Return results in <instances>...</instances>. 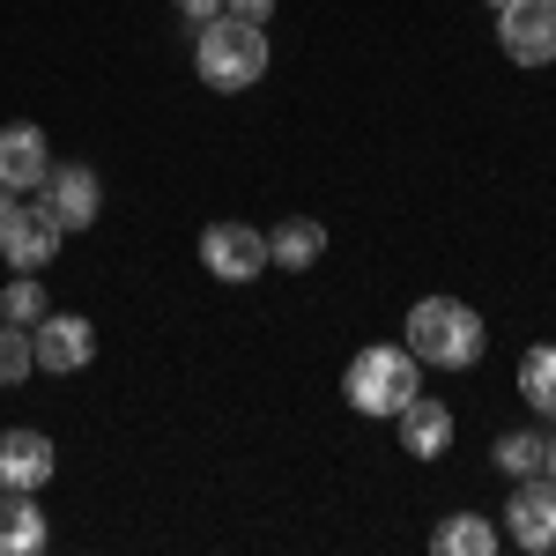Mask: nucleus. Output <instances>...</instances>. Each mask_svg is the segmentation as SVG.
I'll list each match as a JSON object with an SVG mask.
<instances>
[{"label": "nucleus", "mask_w": 556, "mask_h": 556, "mask_svg": "<svg viewBox=\"0 0 556 556\" xmlns=\"http://www.w3.org/2000/svg\"><path fill=\"white\" fill-rule=\"evenodd\" d=\"M45 172H52V141H45V127H30V119L0 127V186L30 193Z\"/></svg>", "instance_id": "9d476101"}, {"label": "nucleus", "mask_w": 556, "mask_h": 556, "mask_svg": "<svg viewBox=\"0 0 556 556\" xmlns=\"http://www.w3.org/2000/svg\"><path fill=\"white\" fill-rule=\"evenodd\" d=\"M490 8H505V0H490Z\"/></svg>", "instance_id": "b1692460"}, {"label": "nucleus", "mask_w": 556, "mask_h": 556, "mask_svg": "<svg viewBox=\"0 0 556 556\" xmlns=\"http://www.w3.org/2000/svg\"><path fill=\"white\" fill-rule=\"evenodd\" d=\"M319 253H327V230H319L312 215H290V223L267 230V260H275V267H312Z\"/></svg>", "instance_id": "4468645a"}, {"label": "nucleus", "mask_w": 556, "mask_h": 556, "mask_svg": "<svg viewBox=\"0 0 556 556\" xmlns=\"http://www.w3.org/2000/svg\"><path fill=\"white\" fill-rule=\"evenodd\" d=\"M178 15H186V23H215V15H223V0H178Z\"/></svg>", "instance_id": "412c9836"}, {"label": "nucleus", "mask_w": 556, "mask_h": 556, "mask_svg": "<svg viewBox=\"0 0 556 556\" xmlns=\"http://www.w3.org/2000/svg\"><path fill=\"white\" fill-rule=\"evenodd\" d=\"M60 238H67V230H60L38 201H30V208L15 201V215L0 223V260H15L23 275H38V267H52V260H60Z\"/></svg>", "instance_id": "1a4fd4ad"}, {"label": "nucleus", "mask_w": 556, "mask_h": 556, "mask_svg": "<svg viewBox=\"0 0 556 556\" xmlns=\"http://www.w3.org/2000/svg\"><path fill=\"white\" fill-rule=\"evenodd\" d=\"M52 527L38 513V490H0V556H38Z\"/></svg>", "instance_id": "f8f14e48"}, {"label": "nucleus", "mask_w": 556, "mask_h": 556, "mask_svg": "<svg viewBox=\"0 0 556 556\" xmlns=\"http://www.w3.org/2000/svg\"><path fill=\"white\" fill-rule=\"evenodd\" d=\"M497 45L513 67H549L556 60V0H505L497 8Z\"/></svg>", "instance_id": "20e7f679"}, {"label": "nucleus", "mask_w": 556, "mask_h": 556, "mask_svg": "<svg viewBox=\"0 0 556 556\" xmlns=\"http://www.w3.org/2000/svg\"><path fill=\"white\" fill-rule=\"evenodd\" d=\"M38 371V356H30V327H8L0 319V386H23Z\"/></svg>", "instance_id": "6ab92c4d"}, {"label": "nucleus", "mask_w": 556, "mask_h": 556, "mask_svg": "<svg viewBox=\"0 0 556 556\" xmlns=\"http://www.w3.org/2000/svg\"><path fill=\"white\" fill-rule=\"evenodd\" d=\"M8 215H15V186H0V223H8Z\"/></svg>", "instance_id": "4be33fe9"}, {"label": "nucleus", "mask_w": 556, "mask_h": 556, "mask_svg": "<svg viewBox=\"0 0 556 556\" xmlns=\"http://www.w3.org/2000/svg\"><path fill=\"white\" fill-rule=\"evenodd\" d=\"M201 267L215 282H253L260 267H275V260H267V238L253 223H208L201 230Z\"/></svg>", "instance_id": "423d86ee"}, {"label": "nucleus", "mask_w": 556, "mask_h": 556, "mask_svg": "<svg viewBox=\"0 0 556 556\" xmlns=\"http://www.w3.org/2000/svg\"><path fill=\"white\" fill-rule=\"evenodd\" d=\"M408 356L430 371H475L482 364V319L460 298H416L408 312Z\"/></svg>", "instance_id": "f257e3e1"}, {"label": "nucleus", "mask_w": 556, "mask_h": 556, "mask_svg": "<svg viewBox=\"0 0 556 556\" xmlns=\"http://www.w3.org/2000/svg\"><path fill=\"white\" fill-rule=\"evenodd\" d=\"M223 15H238V23H267L275 0H223Z\"/></svg>", "instance_id": "aec40b11"}, {"label": "nucleus", "mask_w": 556, "mask_h": 556, "mask_svg": "<svg viewBox=\"0 0 556 556\" xmlns=\"http://www.w3.org/2000/svg\"><path fill=\"white\" fill-rule=\"evenodd\" d=\"M542 475H549V482H556V438H549V453H542Z\"/></svg>", "instance_id": "5701e85b"}, {"label": "nucleus", "mask_w": 556, "mask_h": 556, "mask_svg": "<svg viewBox=\"0 0 556 556\" xmlns=\"http://www.w3.org/2000/svg\"><path fill=\"white\" fill-rule=\"evenodd\" d=\"M505 534L519 549H556V482L549 475H519L505 497Z\"/></svg>", "instance_id": "0eeeda50"}, {"label": "nucleus", "mask_w": 556, "mask_h": 556, "mask_svg": "<svg viewBox=\"0 0 556 556\" xmlns=\"http://www.w3.org/2000/svg\"><path fill=\"white\" fill-rule=\"evenodd\" d=\"M45 312H52V298H45L38 275H15V282L0 290V319H8V327H38Z\"/></svg>", "instance_id": "f3484780"}, {"label": "nucleus", "mask_w": 556, "mask_h": 556, "mask_svg": "<svg viewBox=\"0 0 556 556\" xmlns=\"http://www.w3.org/2000/svg\"><path fill=\"white\" fill-rule=\"evenodd\" d=\"M416 371H424V364L408 356V342H371V349H356V356H349L342 393H349V408H356V416H401V408L424 393Z\"/></svg>", "instance_id": "f03ea898"}, {"label": "nucleus", "mask_w": 556, "mask_h": 556, "mask_svg": "<svg viewBox=\"0 0 556 556\" xmlns=\"http://www.w3.org/2000/svg\"><path fill=\"white\" fill-rule=\"evenodd\" d=\"M393 424H401V445H408L416 460H438V453L453 445V408H445V401H430V393H416Z\"/></svg>", "instance_id": "ddd939ff"}, {"label": "nucleus", "mask_w": 556, "mask_h": 556, "mask_svg": "<svg viewBox=\"0 0 556 556\" xmlns=\"http://www.w3.org/2000/svg\"><path fill=\"white\" fill-rule=\"evenodd\" d=\"M38 208L52 215L60 230H89L97 208H104V186H97L89 164H52V172L38 178Z\"/></svg>", "instance_id": "39448f33"}, {"label": "nucleus", "mask_w": 556, "mask_h": 556, "mask_svg": "<svg viewBox=\"0 0 556 556\" xmlns=\"http://www.w3.org/2000/svg\"><path fill=\"white\" fill-rule=\"evenodd\" d=\"M52 482V438L0 430V490H45Z\"/></svg>", "instance_id": "9b49d317"}, {"label": "nucleus", "mask_w": 556, "mask_h": 556, "mask_svg": "<svg viewBox=\"0 0 556 556\" xmlns=\"http://www.w3.org/2000/svg\"><path fill=\"white\" fill-rule=\"evenodd\" d=\"M193 75L208 89H253L267 75V30L260 23H238V15H215L193 38Z\"/></svg>", "instance_id": "7ed1b4c3"}, {"label": "nucleus", "mask_w": 556, "mask_h": 556, "mask_svg": "<svg viewBox=\"0 0 556 556\" xmlns=\"http://www.w3.org/2000/svg\"><path fill=\"white\" fill-rule=\"evenodd\" d=\"M542 453H549V438H534V430H505V438H497V468L513 475H542Z\"/></svg>", "instance_id": "a211bd4d"}, {"label": "nucleus", "mask_w": 556, "mask_h": 556, "mask_svg": "<svg viewBox=\"0 0 556 556\" xmlns=\"http://www.w3.org/2000/svg\"><path fill=\"white\" fill-rule=\"evenodd\" d=\"M430 549H438V556H490V549H497V527H490L482 513H453V519H438Z\"/></svg>", "instance_id": "2eb2a0df"}, {"label": "nucleus", "mask_w": 556, "mask_h": 556, "mask_svg": "<svg viewBox=\"0 0 556 556\" xmlns=\"http://www.w3.org/2000/svg\"><path fill=\"white\" fill-rule=\"evenodd\" d=\"M519 393L534 401V416H556V349H527L519 356Z\"/></svg>", "instance_id": "dca6fc26"}, {"label": "nucleus", "mask_w": 556, "mask_h": 556, "mask_svg": "<svg viewBox=\"0 0 556 556\" xmlns=\"http://www.w3.org/2000/svg\"><path fill=\"white\" fill-rule=\"evenodd\" d=\"M30 356H38V371H83L89 356H97V327L75 319V312H45L38 327H30Z\"/></svg>", "instance_id": "6e6552de"}]
</instances>
